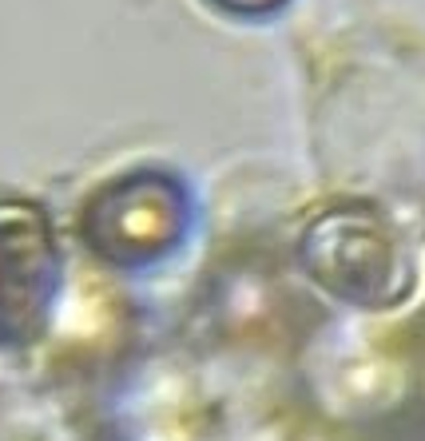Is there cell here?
Listing matches in <instances>:
<instances>
[{
	"label": "cell",
	"instance_id": "1",
	"mask_svg": "<svg viewBox=\"0 0 425 441\" xmlns=\"http://www.w3.org/2000/svg\"><path fill=\"white\" fill-rule=\"evenodd\" d=\"M219 8L227 13H239V16H258V13H270V8H279L282 0H215Z\"/></svg>",
	"mask_w": 425,
	"mask_h": 441
}]
</instances>
